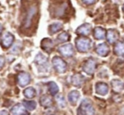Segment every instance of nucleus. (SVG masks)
<instances>
[{
  "mask_svg": "<svg viewBox=\"0 0 124 115\" xmlns=\"http://www.w3.org/2000/svg\"><path fill=\"white\" fill-rule=\"evenodd\" d=\"M38 8L36 4H31V5L28 7L27 10H26V15L23 20L22 22V28L25 30L30 29L32 26L33 20H34L35 18L38 16Z\"/></svg>",
  "mask_w": 124,
  "mask_h": 115,
  "instance_id": "obj_1",
  "label": "nucleus"
},
{
  "mask_svg": "<svg viewBox=\"0 0 124 115\" xmlns=\"http://www.w3.org/2000/svg\"><path fill=\"white\" fill-rule=\"evenodd\" d=\"M78 115H94V108L89 99L82 101L78 109Z\"/></svg>",
  "mask_w": 124,
  "mask_h": 115,
  "instance_id": "obj_2",
  "label": "nucleus"
},
{
  "mask_svg": "<svg viewBox=\"0 0 124 115\" xmlns=\"http://www.w3.org/2000/svg\"><path fill=\"white\" fill-rule=\"evenodd\" d=\"M69 0H66L54 6L53 11V15L57 18H63L66 15L69 9Z\"/></svg>",
  "mask_w": 124,
  "mask_h": 115,
  "instance_id": "obj_3",
  "label": "nucleus"
},
{
  "mask_svg": "<svg viewBox=\"0 0 124 115\" xmlns=\"http://www.w3.org/2000/svg\"><path fill=\"white\" fill-rule=\"evenodd\" d=\"M91 47L92 41L89 38L82 36L76 39V47L80 53H87L90 50Z\"/></svg>",
  "mask_w": 124,
  "mask_h": 115,
  "instance_id": "obj_4",
  "label": "nucleus"
},
{
  "mask_svg": "<svg viewBox=\"0 0 124 115\" xmlns=\"http://www.w3.org/2000/svg\"><path fill=\"white\" fill-rule=\"evenodd\" d=\"M52 64L55 71L59 74H64L67 70V64L59 56H55L52 59Z\"/></svg>",
  "mask_w": 124,
  "mask_h": 115,
  "instance_id": "obj_5",
  "label": "nucleus"
},
{
  "mask_svg": "<svg viewBox=\"0 0 124 115\" xmlns=\"http://www.w3.org/2000/svg\"><path fill=\"white\" fill-rule=\"evenodd\" d=\"M58 52L62 56L66 57V58H71L74 55V47L71 43H66V44L61 45L60 47H59Z\"/></svg>",
  "mask_w": 124,
  "mask_h": 115,
  "instance_id": "obj_6",
  "label": "nucleus"
},
{
  "mask_svg": "<svg viewBox=\"0 0 124 115\" xmlns=\"http://www.w3.org/2000/svg\"><path fill=\"white\" fill-rule=\"evenodd\" d=\"M95 69H96V61L93 59H88V60L85 61L83 65V70L89 75H92L94 73Z\"/></svg>",
  "mask_w": 124,
  "mask_h": 115,
  "instance_id": "obj_7",
  "label": "nucleus"
},
{
  "mask_svg": "<svg viewBox=\"0 0 124 115\" xmlns=\"http://www.w3.org/2000/svg\"><path fill=\"white\" fill-rule=\"evenodd\" d=\"M15 36L10 32H5L3 35L2 38H1V45L4 48H9L12 46L13 42H14Z\"/></svg>",
  "mask_w": 124,
  "mask_h": 115,
  "instance_id": "obj_8",
  "label": "nucleus"
},
{
  "mask_svg": "<svg viewBox=\"0 0 124 115\" xmlns=\"http://www.w3.org/2000/svg\"><path fill=\"white\" fill-rule=\"evenodd\" d=\"M17 81L21 87H25L31 82V75L26 72H21L17 76Z\"/></svg>",
  "mask_w": 124,
  "mask_h": 115,
  "instance_id": "obj_9",
  "label": "nucleus"
},
{
  "mask_svg": "<svg viewBox=\"0 0 124 115\" xmlns=\"http://www.w3.org/2000/svg\"><path fill=\"white\" fill-rule=\"evenodd\" d=\"M41 47L47 53H51L54 47V42L49 38H43L41 41Z\"/></svg>",
  "mask_w": 124,
  "mask_h": 115,
  "instance_id": "obj_10",
  "label": "nucleus"
},
{
  "mask_svg": "<svg viewBox=\"0 0 124 115\" xmlns=\"http://www.w3.org/2000/svg\"><path fill=\"white\" fill-rule=\"evenodd\" d=\"M34 63L40 68H44L46 69V67H48V58L45 55H43V53H39L35 58Z\"/></svg>",
  "mask_w": 124,
  "mask_h": 115,
  "instance_id": "obj_11",
  "label": "nucleus"
},
{
  "mask_svg": "<svg viewBox=\"0 0 124 115\" xmlns=\"http://www.w3.org/2000/svg\"><path fill=\"white\" fill-rule=\"evenodd\" d=\"M91 30H92L91 25L88 24V23H84V24L81 25V26L76 30V33L78 35H80V36H86L90 34Z\"/></svg>",
  "mask_w": 124,
  "mask_h": 115,
  "instance_id": "obj_12",
  "label": "nucleus"
},
{
  "mask_svg": "<svg viewBox=\"0 0 124 115\" xmlns=\"http://www.w3.org/2000/svg\"><path fill=\"white\" fill-rule=\"evenodd\" d=\"M95 91L97 94L100 96H105L109 91V86L106 83L98 82L95 85Z\"/></svg>",
  "mask_w": 124,
  "mask_h": 115,
  "instance_id": "obj_13",
  "label": "nucleus"
},
{
  "mask_svg": "<svg viewBox=\"0 0 124 115\" xmlns=\"http://www.w3.org/2000/svg\"><path fill=\"white\" fill-rule=\"evenodd\" d=\"M85 78L81 74H75L71 77V84L76 87H81L84 83Z\"/></svg>",
  "mask_w": 124,
  "mask_h": 115,
  "instance_id": "obj_14",
  "label": "nucleus"
},
{
  "mask_svg": "<svg viewBox=\"0 0 124 115\" xmlns=\"http://www.w3.org/2000/svg\"><path fill=\"white\" fill-rule=\"evenodd\" d=\"M11 115H26V109L23 104H16L12 108L10 111Z\"/></svg>",
  "mask_w": 124,
  "mask_h": 115,
  "instance_id": "obj_15",
  "label": "nucleus"
},
{
  "mask_svg": "<svg viewBox=\"0 0 124 115\" xmlns=\"http://www.w3.org/2000/svg\"><path fill=\"white\" fill-rule=\"evenodd\" d=\"M110 49H109V47L106 43H101V44H99L96 47V53L98 55L101 57H105L108 55Z\"/></svg>",
  "mask_w": 124,
  "mask_h": 115,
  "instance_id": "obj_16",
  "label": "nucleus"
},
{
  "mask_svg": "<svg viewBox=\"0 0 124 115\" xmlns=\"http://www.w3.org/2000/svg\"><path fill=\"white\" fill-rule=\"evenodd\" d=\"M118 36H119L118 32L114 29L108 30V31H107V33H106L107 41H108L109 43H110V44L115 43L116 41H117V39H118Z\"/></svg>",
  "mask_w": 124,
  "mask_h": 115,
  "instance_id": "obj_17",
  "label": "nucleus"
},
{
  "mask_svg": "<svg viewBox=\"0 0 124 115\" xmlns=\"http://www.w3.org/2000/svg\"><path fill=\"white\" fill-rule=\"evenodd\" d=\"M40 104L44 108H50L53 105L52 97L48 95H43L40 98Z\"/></svg>",
  "mask_w": 124,
  "mask_h": 115,
  "instance_id": "obj_18",
  "label": "nucleus"
},
{
  "mask_svg": "<svg viewBox=\"0 0 124 115\" xmlns=\"http://www.w3.org/2000/svg\"><path fill=\"white\" fill-rule=\"evenodd\" d=\"M63 29V24L60 22H54L53 24H51L48 27V31H49V34L53 35L55 33L59 32L61 30Z\"/></svg>",
  "mask_w": 124,
  "mask_h": 115,
  "instance_id": "obj_19",
  "label": "nucleus"
},
{
  "mask_svg": "<svg viewBox=\"0 0 124 115\" xmlns=\"http://www.w3.org/2000/svg\"><path fill=\"white\" fill-rule=\"evenodd\" d=\"M80 97V93L78 91H71L68 94V101L71 105H75Z\"/></svg>",
  "mask_w": 124,
  "mask_h": 115,
  "instance_id": "obj_20",
  "label": "nucleus"
},
{
  "mask_svg": "<svg viewBox=\"0 0 124 115\" xmlns=\"http://www.w3.org/2000/svg\"><path fill=\"white\" fill-rule=\"evenodd\" d=\"M105 36V31L102 27H96L93 30V37L96 40H103Z\"/></svg>",
  "mask_w": 124,
  "mask_h": 115,
  "instance_id": "obj_21",
  "label": "nucleus"
},
{
  "mask_svg": "<svg viewBox=\"0 0 124 115\" xmlns=\"http://www.w3.org/2000/svg\"><path fill=\"white\" fill-rule=\"evenodd\" d=\"M111 86L114 91L119 92V91H122L124 89V82H122L120 80L115 79L111 81Z\"/></svg>",
  "mask_w": 124,
  "mask_h": 115,
  "instance_id": "obj_22",
  "label": "nucleus"
},
{
  "mask_svg": "<svg viewBox=\"0 0 124 115\" xmlns=\"http://www.w3.org/2000/svg\"><path fill=\"white\" fill-rule=\"evenodd\" d=\"M48 91L52 96H55L57 95V93L59 92V87L57 86V84L54 81H50L48 83Z\"/></svg>",
  "mask_w": 124,
  "mask_h": 115,
  "instance_id": "obj_23",
  "label": "nucleus"
},
{
  "mask_svg": "<svg viewBox=\"0 0 124 115\" xmlns=\"http://www.w3.org/2000/svg\"><path fill=\"white\" fill-rule=\"evenodd\" d=\"M114 52L118 56H124V43L123 42H117L114 47Z\"/></svg>",
  "mask_w": 124,
  "mask_h": 115,
  "instance_id": "obj_24",
  "label": "nucleus"
},
{
  "mask_svg": "<svg viewBox=\"0 0 124 115\" xmlns=\"http://www.w3.org/2000/svg\"><path fill=\"white\" fill-rule=\"evenodd\" d=\"M24 96L27 99H32L36 96V90L33 87H27L24 91Z\"/></svg>",
  "mask_w": 124,
  "mask_h": 115,
  "instance_id": "obj_25",
  "label": "nucleus"
},
{
  "mask_svg": "<svg viewBox=\"0 0 124 115\" xmlns=\"http://www.w3.org/2000/svg\"><path fill=\"white\" fill-rule=\"evenodd\" d=\"M70 38H71V36H70L69 33L66 32V31H63L57 36V41L59 42H66V41H69Z\"/></svg>",
  "mask_w": 124,
  "mask_h": 115,
  "instance_id": "obj_26",
  "label": "nucleus"
},
{
  "mask_svg": "<svg viewBox=\"0 0 124 115\" xmlns=\"http://www.w3.org/2000/svg\"><path fill=\"white\" fill-rule=\"evenodd\" d=\"M22 104L26 108V109L29 110V111H32V110L36 109L37 103L35 101H23Z\"/></svg>",
  "mask_w": 124,
  "mask_h": 115,
  "instance_id": "obj_27",
  "label": "nucleus"
},
{
  "mask_svg": "<svg viewBox=\"0 0 124 115\" xmlns=\"http://www.w3.org/2000/svg\"><path fill=\"white\" fill-rule=\"evenodd\" d=\"M56 101L57 103H58V105L60 107V108H66V99H65V97L63 96V95H58V96H56Z\"/></svg>",
  "mask_w": 124,
  "mask_h": 115,
  "instance_id": "obj_28",
  "label": "nucleus"
},
{
  "mask_svg": "<svg viewBox=\"0 0 124 115\" xmlns=\"http://www.w3.org/2000/svg\"><path fill=\"white\" fill-rule=\"evenodd\" d=\"M83 4H85L86 5H91V4H93L95 3L96 0H82Z\"/></svg>",
  "mask_w": 124,
  "mask_h": 115,
  "instance_id": "obj_29",
  "label": "nucleus"
},
{
  "mask_svg": "<svg viewBox=\"0 0 124 115\" xmlns=\"http://www.w3.org/2000/svg\"><path fill=\"white\" fill-rule=\"evenodd\" d=\"M5 64V59L3 56H0V69H2Z\"/></svg>",
  "mask_w": 124,
  "mask_h": 115,
  "instance_id": "obj_30",
  "label": "nucleus"
},
{
  "mask_svg": "<svg viewBox=\"0 0 124 115\" xmlns=\"http://www.w3.org/2000/svg\"><path fill=\"white\" fill-rule=\"evenodd\" d=\"M0 115H9V114L6 110H2V111L0 112Z\"/></svg>",
  "mask_w": 124,
  "mask_h": 115,
  "instance_id": "obj_31",
  "label": "nucleus"
},
{
  "mask_svg": "<svg viewBox=\"0 0 124 115\" xmlns=\"http://www.w3.org/2000/svg\"><path fill=\"white\" fill-rule=\"evenodd\" d=\"M3 30H4V28H3V26L2 24L0 23V39H1V36H2V32H3Z\"/></svg>",
  "mask_w": 124,
  "mask_h": 115,
  "instance_id": "obj_32",
  "label": "nucleus"
},
{
  "mask_svg": "<svg viewBox=\"0 0 124 115\" xmlns=\"http://www.w3.org/2000/svg\"><path fill=\"white\" fill-rule=\"evenodd\" d=\"M123 11H124V5H123Z\"/></svg>",
  "mask_w": 124,
  "mask_h": 115,
  "instance_id": "obj_33",
  "label": "nucleus"
}]
</instances>
